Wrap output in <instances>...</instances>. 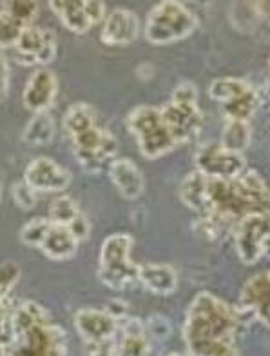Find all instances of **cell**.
Segmentation results:
<instances>
[{
  "label": "cell",
  "mask_w": 270,
  "mask_h": 356,
  "mask_svg": "<svg viewBox=\"0 0 270 356\" xmlns=\"http://www.w3.org/2000/svg\"><path fill=\"white\" fill-rule=\"evenodd\" d=\"M238 305L227 304L210 293H198L187 309L183 340L191 356H239L238 334L245 325Z\"/></svg>",
  "instance_id": "1"
},
{
  "label": "cell",
  "mask_w": 270,
  "mask_h": 356,
  "mask_svg": "<svg viewBox=\"0 0 270 356\" xmlns=\"http://www.w3.org/2000/svg\"><path fill=\"white\" fill-rule=\"evenodd\" d=\"M133 236L126 233L109 234L98 257V280L112 291L135 289L140 284V264L133 262Z\"/></svg>",
  "instance_id": "2"
},
{
  "label": "cell",
  "mask_w": 270,
  "mask_h": 356,
  "mask_svg": "<svg viewBox=\"0 0 270 356\" xmlns=\"http://www.w3.org/2000/svg\"><path fill=\"white\" fill-rule=\"evenodd\" d=\"M198 19L189 8L176 0L160 2L145 20V38L154 46L180 42L194 33Z\"/></svg>",
  "instance_id": "3"
},
{
  "label": "cell",
  "mask_w": 270,
  "mask_h": 356,
  "mask_svg": "<svg viewBox=\"0 0 270 356\" xmlns=\"http://www.w3.org/2000/svg\"><path fill=\"white\" fill-rule=\"evenodd\" d=\"M127 129L135 135L142 155L149 160L167 155L178 145L165 126L162 109L153 106H138L133 109L127 115Z\"/></svg>",
  "instance_id": "4"
},
{
  "label": "cell",
  "mask_w": 270,
  "mask_h": 356,
  "mask_svg": "<svg viewBox=\"0 0 270 356\" xmlns=\"http://www.w3.org/2000/svg\"><path fill=\"white\" fill-rule=\"evenodd\" d=\"M210 99L223 106L225 120H243L251 122L261 106L260 93L247 80L221 76L214 79L209 86Z\"/></svg>",
  "instance_id": "5"
},
{
  "label": "cell",
  "mask_w": 270,
  "mask_h": 356,
  "mask_svg": "<svg viewBox=\"0 0 270 356\" xmlns=\"http://www.w3.org/2000/svg\"><path fill=\"white\" fill-rule=\"evenodd\" d=\"M67 334L51 320L15 337L10 347H2V356H65Z\"/></svg>",
  "instance_id": "6"
},
{
  "label": "cell",
  "mask_w": 270,
  "mask_h": 356,
  "mask_svg": "<svg viewBox=\"0 0 270 356\" xmlns=\"http://www.w3.org/2000/svg\"><path fill=\"white\" fill-rule=\"evenodd\" d=\"M71 142H73V151H75L80 168L84 169L85 173H102L103 169L111 168L112 162L117 160V138L102 124L82 135L73 136Z\"/></svg>",
  "instance_id": "7"
},
{
  "label": "cell",
  "mask_w": 270,
  "mask_h": 356,
  "mask_svg": "<svg viewBox=\"0 0 270 356\" xmlns=\"http://www.w3.org/2000/svg\"><path fill=\"white\" fill-rule=\"evenodd\" d=\"M234 245L239 260L254 266L270 257V213H252L234 227Z\"/></svg>",
  "instance_id": "8"
},
{
  "label": "cell",
  "mask_w": 270,
  "mask_h": 356,
  "mask_svg": "<svg viewBox=\"0 0 270 356\" xmlns=\"http://www.w3.org/2000/svg\"><path fill=\"white\" fill-rule=\"evenodd\" d=\"M11 60L24 67L47 66L56 56V37L51 29L31 26L11 47Z\"/></svg>",
  "instance_id": "9"
},
{
  "label": "cell",
  "mask_w": 270,
  "mask_h": 356,
  "mask_svg": "<svg viewBox=\"0 0 270 356\" xmlns=\"http://www.w3.org/2000/svg\"><path fill=\"white\" fill-rule=\"evenodd\" d=\"M196 171L219 180H234L247 169L242 153L230 151L221 144H203L194 155Z\"/></svg>",
  "instance_id": "10"
},
{
  "label": "cell",
  "mask_w": 270,
  "mask_h": 356,
  "mask_svg": "<svg viewBox=\"0 0 270 356\" xmlns=\"http://www.w3.org/2000/svg\"><path fill=\"white\" fill-rule=\"evenodd\" d=\"M49 6L65 28L76 35L87 33L94 24L106 20V4L98 0H51Z\"/></svg>",
  "instance_id": "11"
},
{
  "label": "cell",
  "mask_w": 270,
  "mask_h": 356,
  "mask_svg": "<svg viewBox=\"0 0 270 356\" xmlns=\"http://www.w3.org/2000/svg\"><path fill=\"white\" fill-rule=\"evenodd\" d=\"M162 117L178 145L191 142L203 127V113L198 102L169 100L162 108Z\"/></svg>",
  "instance_id": "12"
},
{
  "label": "cell",
  "mask_w": 270,
  "mask_h": 356,
  "mask_svg": "<svg viewBox=\"0 0 270 356\" xmlns=\"http://www.w3.org/2000/svg\"><path fill=\"white\" fill-rule=\"evenodd\" d=\"M24 180L37 193H62L69 188L73 177L56 160L38 156L28 164L24 171Z\"/></svg>",
  "instance_id": "13"
},
{
  "label": "cell",
  "mask_w": 270,
  "mask_h": 356,
  "mask_svg": "<svg viewBox=\"0 0 270 356\" xmlns=\"http://www.w3.org/2000/svg\"><path fill=\"white\" fill-rule=\"evenodd\" d=\"M75 327L85 346L117 340L121 323L106 309H80L75 314Z\"/></svg>",
  "instance_id": "14"
},
{
  "label": "cell",
  "mask_w": 270,
  "mask_h": 356,
  "mask_svg": "<svg viewBox=\"0 0 270 356\" xmlns=\"http://www.w3.org/2000/svg\"><path fill=\"white\" fill-rule=\"evenodd\" d=\"M239 309L270 327V275L258 273L248 278L239 293Z\"/></svg>",
  "instance_id": "15"
},
{
  "label": "cell",
  "mask_w": 270,
  "mask_h": 356,
  "mask_svg": "<svg viewBox=\"0 0 270 356\" xmlns=\"http://www.w3.org/2000/svg\"><path fill=\"white\" fill-rule=\"evenodd\" d=\"M56 93H58V82L51 70L38 67L33 71L22 91V104L28 111L46 113L55 104Z\"/></svg>",
  "instance_id": "16"
},
{
  "label": "cell",
  "mask_w": 270,
  "mask_h": 356,
  "mask_svg": "<svg viewBox=\"0 0 270 356\" xmlns=\"http://www.w3.org/2000/svg\"><path fill=\"white\" fill-rule=\"evenodd\" d=\"M140 33V20L133 11L117 8L106 17L100 40L106 46H127Z\"/></svg>",
  "instance_id": "17"
},
{
  "label": "cell",
  "mask_w": 270,
  "mask_h": 356,
  "mask_svg": "<svg viewBox=\"0 0 270 356\" xmlns=\"http://www.w3.org/2000/svg\"><path fill=\"white\" fill-rule=\"evenodd\" d=\"M80 242H82V240H80L69 227L53 224V222L49 220L46 234H44V238L42 242H40V245H38V249H40L44 253V257H47L49 260L64 262V260H69V258L75 257L76 251H78Z\"/></svg>",
  "instance_id": "18"
},
{
  "label": "cell",
  "mask_w": 270,
  "mask_h": 356,
  "mask_svg": "<svg viewBox=\"0 0 270 356\" xmlns=\"http://www.w3.org/2000/svg\"><path fill=\"white\" fill-rule=\"evenodd\" d=\"M47 218L53 224L69 227L80 240L89 236V220L84 216V213L80 211L78 204L69 195H58V197L53 198L51 204H49Z\"/></svg>",
  "instance_id": "19"
},
{
  "label": "cell",
  "mask_w": 270,
  "mask_h": 356,
  "mask_svg": "<svg viewBox=\"0 0 270 356\" xmlns=\"http://www.w3.org/2000/svg\"><path fill=\"white\" fill-rule=\"evenodd\" d=\"M109 178L126 200H136L145 189V177L129 159H117L109 168Z\"/></svg>",
  "instance_id": "20"
},
{
  "label": "cell",
  "mask_w": 270,
  "mask_h": 356,
  "mask_svg": "<svg viewBox=\"0 0 270 356\" xmlns=\"http://www.w3.org/2000/svg\"><path fill=\"white\" fill-rule=\"evenodd\" d=\"M117 356H153L151 337L142 320L129 316L121 322Z\"/></svg>",
  "instance_id": "21"
},
{
  "label": "cell",
  "mask_w": 270,
  "mask_h": 356,
  "mask_svg": "<svg viewBox=\"0 0 270 356\" xmlns=\"http://www.w3.org/2000/svg\"><path fill=\"white\" fill-rule=\"evenodd\" d=\"M180 198L189 209L205 216L210 209L209 177L200 171H192L180 184Z\"/></svg>",
  "instance_id": "22"
},
{
  "label": "cell",
  "mask_w": 270,
  "mask_h": 356,
  "mask_svg": "<svg viewBox=\"0 0 270 356\" xmlns=\"http://www.w3.org/2000/svg\"><path fill=\"white\" fill-rule=\"evenodd\" d=\"M140 284L153 295H171L178 287L176 269L169 264H140Z\"/></svg>",
  "instance_id": "23"
},
{
  "label": "cell",
  "mask_w": 270,
  "mask_h": 356,
  "mask_svg": "<svg viewBox=\"0 0 270 356\" xmlns=\"http://www.w3.org/2000/svg\"><path fill=\"white\" fill-rule=\"evenodd\" d=\"M96 126H100V124H98V113L93 106L75 104L65 113L64 129L69 135V138L82 135V133L89 131V129H93Z\"/></svg>",
  "instance_id": "24"
},
{
  "label": "cell",
  "mask_w": 270,
  "mask_h": 356,
  "mask_svg": "<svg viewBox=\"0 0 270 356\" xmlns=\"http://www.w3.org/2000/svg\"><path fill=\"white\" fill-rule=\"evenodd\" d=\"M55 136V118L51 113H37L22 133V140L29 145H46Z\"/></svg>",
  "instance_id": "25"
},
{
  "label": "cell",
  "mask_w": 270,
  "mask_h": 356,
  "mask_svg": "<svg viewBox=\"0 0 270 356\" xmlns=\"http://www.w3.org/2000/svg\"><path fill=\"white\" fill-rule=\"evenodd\" d=\"M11 320H13L15 337H17V334L38 325V323L49 322V314H47V311L40 304L28 300L20 304L17 309L11 311Z\"/></svg>",
  "instance_id": "26"
},
{
  "label": "cell",
  "mask_w": 270,
  "mask_h": 356,
  "mask_svg": "<svg viewBox=\"0 0 270 356\" xmlns=\"http://www.w3.org/2000/svg\"><path fill=\"white\" fill-rule=\"evenodd\" d=\"M251 124L243 120H225L223 131H221V142L219 144L236 153H245L251 144Z\"/></svg>",
  "instance_id": "27"
},
{
  "label": "cell",
  "mask_w": 270,
  "mask_h": 356,
  "mask_svg": "<svg viewBox=\"0 0 270 356\" xmlns=\"http://www.w3.org/2000/svg\"><path fill=\"white\" fill-rule=\"evenodd\" d=\"M28 28H31V26H26L20 20L13 19L10 13L0 11V46H2V49L4 51L11 49L15 44L19 42V38Z\"/></svg>",
  "instance_id": "28"
},
{
  "label": "cell",
  "mask_w": 270,
  "mask_h": 356,
  "mask_svg": "<svg viewBox=\"0 0 270 356\" xmlns=\"http://www.w3.org/2000/svg\"><path fill=\"white\" fill-rule=\"evenodd\" d=\"M0 11L10 13L13 19L20 20L26 26H33V20L38 15V4L33 0H4Z\"/></svg>",
  "instance_id": "29"
},
{
  "label": "cell",
  "mask_w": 270,
  "mask_h": 356,
  "mask_svg": "<svg viewBox=\"0 0 270 356\" xmlns=\"http://www.w3.org/2000/svg\"><path fill=\"white\" fill-rule=\"evenodd\" d=\"M20 280V266L13 260H6L0 266V300L2 305H10V295Z\"/></svg>",
  "instance_id": "30"
},
{
  "label": "cell",
  "mask_w": 270,
  "mask_h": 356,
  "mask_svg": "<svg viewBox=\"0 0 270 356\" xmlns=\"http://www.w3.org/2000/svg\"><path fill=\"white\" fill-rule=\"evenodd\" d=\"M47 225H49V218H33L28 224H24V227L20 229V240H22L24 245H29V248H37L42 242L44 234H46Z\"/></svg>",
  "instance_id": "31"
},
{
  "label": "cell",
  "mask_w": 270,
  "mask_h": 356,
  "mask_svg": "<svg viewBox=\"0 0 270 356\" xmlns=\"http://www.w3.org/2000/svg\"><path fill=\"white\" fill-rule=\"evenodd\" d=\"M11 198L15 206H19L22 211H31L33 207L37 206V191L24 178L11 186Z\"/></svg>",
  "instance_id": "32"
},
{
  "label": "cell",
  "mask_w": 270,
  "mask_h": 356,
  "mask_svg": "<svg viewBox=\"0 0 270 356\" xmlns=\"http://www.w3.org/2000/svg\"><path fill=\"white\" fill-rule=\"evenodd\" d=\"M145 327H147V333L151 338H163L171 333V327H169V322L163 316H151L147 322H145Z\"/></svg>",
  "instance_id": "33"
},
{
  "label": "cell",
  "mask_w": 270,
  "mask_h": 356,
  "mask_svg": "<svg viewBox=\"0 0 270 356\" xmlns=\"http://www.w3.org/2000/svg\"><path fill=\"white\" fill-rule=\"evenodd\" d=\"M171 100H176V102H198V89L192 82H182V84H178L174 88Z\"/></svg>",
  "instance_id": "34"
},
{
  "label": "cell",
  "mask_w": 270,
  "mask_h": 356,
  "mask_svg": "<svg viewBox=\"0 0 270 356\" xmlns=\"http://www.w3.org/2000/svg\"><path fill=\"white\" fill-rule=\"evenodd\" d=\"M106 311H108L111 316L118 320V322H126L129 318V307H127L126 302L121 300H111L108 305H106Z\"/></svg>",
  "instance_id": "35"
},
{
  "label": "cell",
  "mask_w": 270,
  "mask_h": 356,
  "mask_svg": "<svg viewBox=\"0 0 270 356\" xmlns=\"http://www.w3.org/2000/svg\"><path fill=\"white\" fill-rule=\"evenodd\" d=\"M8 91H10V62L8 55H2V99H8Z\"/></svg>",
  "instance_id": "36"
},
{
  "label": "cell",
  "mask_w": 270,
  "mask_h": 356,
  "mask_svg": "<svg viewBox=\"0 0 270 356\" xmlns=\"http://www.w3.org/2000/svg\"><path fill=\"white\" fill-rule=\"evenodd\" d=\"M252 6H256V10L260 11L265 19L270 20V2H254Z\"/></svg>",
  "instance_id": "37"
},
{
  "label": "cell",
  "mask_w": 270,
  "mask_h": 356,
  "mask_svg": "<svg viewBox=\"0 0 270 356\" xmlns=\"http://www.w3.org/2000/svg\"><path fill=\"white\" fill-rule=\"evenodd\" d=\"M169 356H182V355H169Z\"/></svg>",
  "instance_id": "38"
},
{
  "label": "cell",
  "mask_w": 270,
  "mask_h": 356,
  "mask_svg": "<svg viewBox=\"0 0 270 356\" xmlns=\"http://www.w3.org/2000/svg\"><path fill=\"white\" fill-rule=\"evenodd\" d=\"M269 66H270V60H269ZM269 73H270V71H269Z\"/></svg>",
  "instance_id": "39"
},
{
  "label": "cell",
  "mask_w": 270,
  "mask_h": 356,
  "mask_svg": "<svg viewBox=\"0 0 270 356\" xmlns=\"http://www.w3.org/2000/svg\"><path fill=\"white\" fill-rule=\"evenodd\" d=\"M269 275H270V269H269Z\"/></svg>",
  "instance_id": "40"
}]
</instances>
